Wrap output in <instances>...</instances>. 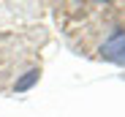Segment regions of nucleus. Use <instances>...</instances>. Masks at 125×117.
I'll return each mask as SVG.
<instances>
[{
  "label": "nucleus",
  "mask_w": 125,
  "mask_h": 117,
  "mask_svg": "<svg viewBox=\"0 0 125 117\" xmlns=\"http://www.w3.org/2000/svg\"><path fill=\"white\" fill-rule=\"evenodd\" d=\"M38 76H41L38 71H27V74L22 76V79H19V82L14 85V90H16V93H25V90H30V87L38 82Z\"/></svg>",
  "instance_id": "obj_2"
},
{
  "label": "nucleus",
  "mask_w": 125,
  "mask_h": 117,
  "mask_svg": "<svg viewBox=\"0 0 125 117\" xmlns=\"http://www.w3.org/2000/svg\"><path fill=\"white\" fill-rule=\"evenodd\" d=\"M101 57L109 63L125 65V30L122 27H114L109 33V38L101 44Z\"/></svg>",
  "instance_id": "obj_1"
}]
</instances>
